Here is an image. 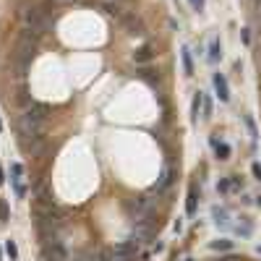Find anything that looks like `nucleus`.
Wrapping results in <instances>:
<instances>
[{
    "instance_id": "obj_1",
    "label": "nucleus",
    "mask_w": 261,
    "mask_h": 261,
    "mask_svg": "<svg viewBox=\"0 0 261 261\" xmlns=\"http://www.w3.org/2000/svg\"><path fill=\"white\" fill-rule=\"evenodd\" d=\"M47 105L34 102L31 107H26L18 115V136H21V146L29 154H37L42 149V133H44V123H47Z\"/></svg>"
},
{
    "instance_id": "obj_2",
    "label": "nucleus",
    "mask_w": 261,
    "mask_h": 261,
    "mask_svg": "<svg viewBox=\"0 0 261 261\" xmlns=\"http://www.w3.org/2000/svg\"><path fill=\"white\" fill-rule=\"evenodd\" d=\"M18 16H21V21H24L26 29L37 31V34H47V31L52 29V24H55V18H52L42 5H26Z\"/></svg>"
},
{
    "instance_id": "obj_3",
    "label": "nucleus",
    "mask_w": 261,
    "mask_h": 261,
    "mask_svg": "<svg viewBox=\"0 0 261 261\" xmlns=\"http://www.w3.org/2000/svg\"><path fill=\"white\" fill-rule=\"evenodd\" d=\"M209 146H212V152H214V157H217L220 162H228V160H230V154H233L230 144L222 141V139H217V133L209 136Z\"/></svg>"
},
{
    "instance_id": "obj_4",
    "label": "nucleus",
    "mask_w": 261,
    "mask_h": 261,
    "mask_svg": "<svg viewBox=\"0 0 261 261\" xmlns=\"http://www.w3.org/2000/svg\"><path fill=\"white\" fill-rule=\"evenodd\" d=\"M21 175H24V165L13 162V165H10V186H13V194L18 199H24L26 196V188H24V183H21Z\"/></svg>"
},
{
    "instance_id": "obj_5",
    "label": "nucleus",
    "mask_w": 261,
    "mask_h": 261,
    "mask_svg": "<svg viewBox=\"0 0 261 261\" xmlns=\"http://www.w3.org/2000/svg\"><path fill=\"white\" fill-rule=\"evenodd\" d=\"M120 21H123V29H126V31L131 34V37H141V34H144V21H141L139 16H136V13L123 16Z\"/></svg>"
},
{
    "instance_id": "obj_6",
    "label": "nucleus",
    "mask_w": 261,
    "mask_h": 261,
    "mask_svg": "<svg viewBox=\"0 0 261 261\" xmlns=\"http://www.w3.org/2000/svg\"><path fill=\"white\" fill-rule=\"evenodd\" d=\"M212 84H214V92H217L220 102H230V86H228V78L222 73H214L212 76Z\"/></svg>"
},
{
    "instance_id": "obj_7",
    "label": "nucleus",
    "mask_w": 261,
    "mask_h": 261,
    "mask_svg": "<svg viewBox=\"0 0 261 261\" xmlns=\"http://www.w3.org/2000/svg\"><path fill=\"white\" fill-rule=\"evenodd\" d=\"M212 220H214V225L217 228H222V230H228L230 228V212L225 209V207H212Z\"/></svg>"
},
{
    "instance_id": "obj_8",
    "label": "nucleus",
    "mask_w": 261,
    "mask_h": 261,
    "mask_svg": "<svg viewBox=\"0 0 261 261\" xmlns=\"http://www.w3.org/2000/svg\"><path fill=\"white\" fill-rule=\"evenodd\" d=\"M196 212H199V188H196V183H191L188 199H186V214L188 217H196Z\"/></svg>"
},
{
    "instance_id": "obj_9",
    "label": "nucleus",
    "mask_w": 261,
    "mask_h": 261,
    "mask_svg": "<svg viewBox=\"0 0 261 261\" xmlns=\"http://www.w3.org/2000/svg\"><path fill=\"white\" fill-rule=\"evenodd\" d=\"M173 175H175L173 167H165V170H162V173H160V180L154 183V191H157V194H162V191H165L170 183H173Z\"/></svg>"
},
{
    "instance_id": "obj_10",
    "label": "nucleus",
    "mask_w": 261,
    "mask_h": 261,
    "mask_svg": "<svg viewBox=\"0 0 261 261\" xmlns=\"http://www.w3.org/2000/svg\"><path fill=\"white\" fill-rule=\"evenodd\" d=\"M238 220H241V222H235V225H233L235 233L241 235V238H251V235H254V222L248 220V217H238Z\"/></svg>"
},
{
    "instance_id": "obj_11",
    "label": "nucleus",
    "mask_w": 261,
    "mask_h": 261,
    "mask_svg": "<svg viewBox=\"0 0 261 261\" xmlns=\"http://www.w3.org/2000/svg\"><path fill=\"white\" fill-rule=\"evenodd\" d=\"M204 110V92L194 94V102H191V123H199V112Z\"/></svg>"
},
{
    "instance_id": "obj_12",
    "label": "nucleus",
    "mask_w": 261,
    "mask_h": 261,
    "mask_svg": "<svg viewBox=\"0 0 261 261\" xmlns=\"http://www.w3.org/2000/svg\"><path fill=\"white\" fill-rule=\"evenodd\" d=\"M220 60H222V44H220V37H214L209 44V63H220Z\"/></svg>"
},
{
    "instance_id": "obj_13",
    "label": "nucleus",
    "mask_w": 261,
    "mask_h": 261,
    "mask_svg": "<svg viewBox=\"0 0 261 261\" xmlns=\"http://www.w3.org/2000/svg\"><path fill=\"white\" fill-rule=\"evenodd\" d=\"M209 248H212V251H233L235 243L230 241V238H217V241L209 243Z\"/></svg>"
},
{
    "instance_id": "obj_14",
    "label": "nucleus",
    "mask_w": 261,
    "mask_h": 261,
    "mask_svg": "<svg viewBox=\"0 0 261 261\" xmlns=\"http://www.w3.org/2000/svg\"><path fill=\"white\" fill-rule=\"evenodd\" d=\"M183 71H186V76H194V60H191V50L188 47H183Z\"/></svg>"
},
{
    "instance_id": "obj_15",
    "label": "nucleus",
    "mask_w": 261,
    "mask_h": 261,
    "mask_svg": "<svg viewBox=\"0 0 261 261\" xmlns=\"http://www.w3.org/2000/svg\"><path fill=\"white\" fill-rule=\"evenodd\" d=\"M152 58H154V52H152V47H141L139 52H136V55H133V60H136V63H146V60H152Z\"/></svg>"
},
{
    "instance_id": "obj_16",
    "label": "nucleus",
    "mask_w": 261,
    "mask_h": 261,
    "mask_svg": "<svg viewBox=\"0 0 261 261\" xmlns=\"http://www.w3.org/2000/svg\"><path fill=\"white\" fill-rule=\"evenodd\" d=\"M217 194H222V196H230V194H233L230 178H220V180H217Z\"/></svg>"
},
{
    "instance_id": "obj_17",
    "label": "nucleus",
    "mask_w": 261,
    "mask_h": 261,
    "mask_svg": "<svg viewBox=\"0 0 261 261\" xmlns=\"http://www.w3.org/2000/svg\"><path fill=\"white\" fill-rule=\"evenodd\" d=\"M8 220H10V214H8V204H5L3 196H0V228H5Z\"/></svg>"
},
{
    "instance_id": "obj_18",
    "label": "nucleus",
    "mask_w": 261,
    "mask_h": 261,
    "mask_svg": "<svg viewBox=\"0 0 261 261\" xmlns=\"http://www.w3.org/2000/svg\"><path fill=\"white\" fill-rule=\"evenodd\" d=\"M5 254H8L10 261H18V246H16V241H5Z\"/></svg>"
},
{
    "instance_id": "obj_19",
    "label": "nucleus",
    "mask_w": 261,
    "mask_h": 261,
    "mask_svg": "<svg viewBox=\"0 0 261 261\" xmlns=\"http://www.w3.org/2000/svg\"><path fill=\"white\" fill-rule=\"evenodd\" d=\"M243 120H246V126H248V133H251V139H254V144H256V139H259V128H256L254 118H251V115H243Z\"/></svg>"
},
{
    "instance_id": "obj_20",
    "label": "nucleus",
    "mask_w": 261,
    "mask_h": 261,
    "mask_svg": "<svg viewBox=\"0 0 261 261\" xmlns=\"http://www.w3.org/2000/svg\"><path fill=\"white\" fill-rule=\"evenodd\" d=\"M230 188H233V194L243 191V180H241V175H230Z\"/></svg>"
},
{
    "instance_id": "obj_21",
    "label": "nucleus",
    "mask_w": 261,
    "mask_h": 261,
    "mask_svg": "<svg viewBox=\"0 0 261 261\" xmlns=\"http://www.w3.org/2000/svg\"><path fill=\"white\" fill-rule=\"evenodd\" d=\"M251 173H254L256 180H261V162H254V165H251Z\"/></svg>"
},
{
    "instance_id": "obj_22",
    "label": "nucleus",
    "mask_w": 261,
    "mask_h": 261,
    "mask_svg": "<svg viewBox=\"0 0 261 261\" xmlns=\"http://www.w3.org/2000/svg\"><path fill=\"white\" fill-rule=\"evenodd\" d=\"M188 3H191V8H194V10H201L204 8V0H188Z\"/></svg>"
},
{
    "instance_id": "obj_23",
    "label": "nucleus",
    "mask_w": 261,
    "mask_h": 261,
    "mask_svg": "<svg viewBox=\"0 0 261 261\" xmlns=\"http://www.w3.org/2000/svg\"><path fill=\"white\" fill-rule=\"evenodd\" d=\"M173 230H175V233H180V230H183V222L175 220V222H173Z\"/></svg>"
},
{
    "instance_id": "obj_24",
    "label": "nucleus",
    "mask_w": 261,
    "mask_h": 261,
    "mask_svg": "<svg viewBox=\"0 0 261 261\" xmlns=\"http://www.w3.org/2000/svg\"><path fill=\"white\" fill-rule=\"evenodd\" d=\"M256 254H259V256H261V243H259V246H256Z\"/></svg>"
},
{
    "instance_id": "obj_25",
    "label": "nucleus",
    "mask_w": 261,
    "mask_h": 261,
    "mask_svg": "<svg viewBox=\"0 0 261 261\" xmlns=\"http://www.w3.org/2000/svg\"><path fill=\"white\" fill-rule=\"evenodd\" d=\"M256 204H259V207H261V194H259V196H256Z\"/></svg>"
},
{
    "instance_id": "obj_26",
    "label": "nucleus",
    "mask_w": 261,
    "mask_h": 261,
    "mask_svg": "<svg viewBox=\"0 0 261 261\" xmlns=\"http://www.w3.org/2000/svg\"><path fill=\"white\" fill-rule=\"evenodd\" d=\"M183 261H194V259H183Z\"/></svg>"
},
{
    "instance_id": "obj_27",
    "label": "nucleus",
    "mask_w": 261,
    "mask_h": 261,
    "mask_svg": "<svg viewBox=\"0 0 261 261\" xmlns=\"http://www.w3.org/2000/svg\"><path fill=\"white\" fill-rule=\"evenodd\" d=\"M0 131H3V123H0Z\"/></svg>"
}]
</instances>
